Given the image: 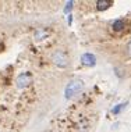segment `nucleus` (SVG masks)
Wrapping results in <instances>:
<instances>
[{"label":"nucleus","instance_id":"nucleus-5","mask_svg":"<svg viewBox=\"0 0 131 132\" xmlns=\"http://www.w3.org/2000/svg\"><path fill=\"white\" fill-rule=\"evenodd\" d=\"M124 27H126V21L124 20H116V21H113L112 22V29L114 31V32H121L123 29H124Z\"/></svg>","mask_w":131,"mask_h":132},{"label":"nucleus","instance_id":"nucleus-4","mask_svg":"<svg viewBox=\"0 0 131 132\" xmlns=\"http://www.w3.org/2000/svg\"><path fill=\"white\" fill-rule=\"evenodd\" d=\"M81 63L85 67H94L96 64V56L92 54V53H84L81 56Z\"/></svg>","mask_w":131,"mask_h":132},{"label":"nucleus","instance_id":"nucleus-10","mask_svg":"<svg viewBox=\"0 0 131 132\" xmlns=\"http://www.w3.org/2000/svg\"><path fill=\"white\" fill-rule=\"evenodd\" d=\"M127 52H128V56L131 57V40L128 42V45H127Z\"/></svg>","mask_w":131,"mask_h":132},{"label":"nucleus","instance_id":"nucleus-6","mask_svg":"<svg viewBox=\"0 0 131 132\" xmlns=\"http://www.w3.org/2000/svg\"><path fill=\"white\" fill-rule=\"evenodd\" d=\"M110 6H112L110 0H98L96 2V9L99 11H105V10H107Z\"/></svg>","mask_w":131,"mask_h":132},{"label":"nucleus","instance_id":"nucleus-1","mask_svg":"<svg viewBox=\"0 0 131 132\" xmlns=\"http://www.w3.org/2000/svg\"><path fill=\"white\" fill-rule=\"evenodd\" d=\"M84 88V82L80 81V79H73L68 82V85L66 86V90H64V97L68 100V99H71L73 96H75L78 92L82 90Z\"/></svg>","mask_w":131,"mask_h":132},{"label":"nucleus","instance_id":"nucleus-2","mask_svg":"<svg viewBox=\"0 0 131 132\" xmlns=\"http://www.w3.org/2000/svg\"><path fill=\"white\" fill-rule=\"evenodd\" d=\"M31 82H32V74L31 72H22V74H20V75L17 77L16 85H17V88L24 89V88L29 86Z\"/></svg>","mask_w":131,"mask_h":132},{"label":"nucleus","instance_id":"nucleus-11","mask_svg":"<svg viewBox=\"0 0 131 132\" xmlns=\"http://www.w3.org/2000/svg\"><path fill=\"white\" fill-rule=\"evenodd\" d=\"M71 22H73V15L70 14L68 15V25H71Z\"/></svg>","mask_w":131,"mask_h":132},{"label":"nucleus","instance_id":"nucleus-7","mask_svg":"<svg viewBox=\"0 0 131 132\" xmlns=\"http://www.w3.org/2000/svg\"><path fill=\"white\" fill-rule=\"evenodd\" d=\"M46 35H48V29H45V28H39V29L35 31V39L36 40H41V39H45Z\"/></svg>","mask_w":131,"mask_h":132},{"label":"nucleus","instance_id":"nucleus-3","mask_svg":"<svg viewBox=\"0 0 131 132\" xmlns=\"http://www.w3.org/2000/svg\"><path fill=\"white\" fill-rule=\"evenodd\" d=\"M53 63L56 64L57 67L60 68H66L67 65H68V59H67V54L63 52H55V54H53Z\"/></svg>","mask_w":131,"mask_h":132},{"label":"nucleus","instance_id":"nucleus-8","mask_svg":"<svg viewBox=\"0 0 131 132\" xmlns=\"http://www.w3.org/2000/svg\"><path fill=\"white\" fill-rule=\"evenodd\" d=\"M127 106V103H120V104H117V106H114L112 109V114H119L120 111H121L123 109H124V107Z\"/></svg>","mask_w":131,"mask_h":132},{"label":"nucleus","instance_id":"nucleus-9","mask_svg":"<svg viewBox=\"0 0 131 132\" xmlns=\"http://www.w3.org/2000/svg\"><path fill=\"white\" fill-rule=\"evenodd\" d=\"M73 7H74V2H73V0L67 2V3H66V6H64V14H68V15H70V11H71Z\"/></svg>","mask_w":131,"mask_h":132}]
</instances>
